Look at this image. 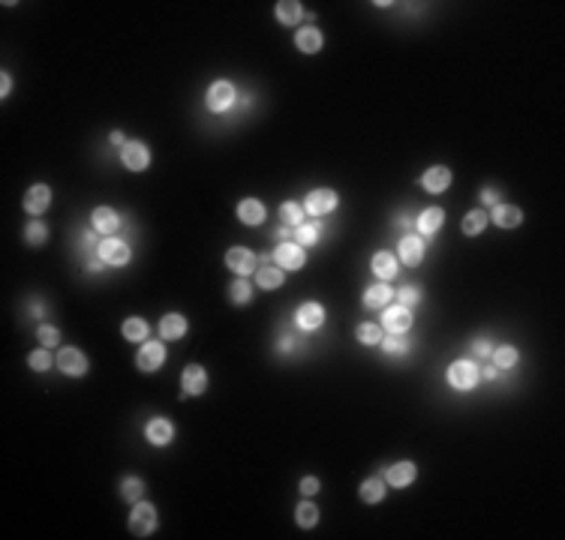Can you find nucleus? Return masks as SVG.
Listing matches in <instances>:
<instances>
[{
  "label": "nucleus",
  "instance_id": "nucleus-14",
  "mask_svg": "<svg viewBox=\"0 0 565 540\" xmlns=\"http://www.w3.org/2000/svg\"><path fill=\"white\" fill-rule=\"evenodd\" d=\"M48 204H52V189H48L45 184L30 186V189H28V195H24V210L33 213V216L45 213V210H48Z\"/></svg>",
  "mask_w": 565,
  "mask_h": 540
},
{
  "label": "nucleus",
  "instance_id": "nucleus-39",
  "mask_svg": "<svg viewBox=\"0 0 565 540\" xmlns=\"http://www.w3.org/2000/svg\"><path fill=\"white\" fill-rule=\"evenodd\" d=\"M28 363H30L33 372H45L48 367H52V354H48L45 348H39V352H33V354L28 357Z\"/></svg>",
  "mask_w": 565,
  "mask_h": 540
},
{
  "label": "nucleus",
  "instance_id": "nucleus-4",
  "mask_svg": "<svg viewBox=\"0 0 565 540\" xmlns=\"http://www.w3.org/2000/svg\"><path fill=\"white\" fill-rule=\"evenodd\" d=\"M226 264H229V270L238 273V277H250V273H256V268H259V259H256V252H250V249L235 246L226 252Z\"/></svg>",
  "mask_w": 565,
  "mask_h": 540
},
{
  "label": "nucleus",
  "instance_id": "nucleus-47",
  "mask_svg": "<svg viewBox=\"0 0 565 540\" xmlns=\"http://www.w3.org/2000/svg\"><path fill=\"white\" fill-rule=\"evenodd\" d=\"M112 144H127V141H123V136H121V132H112Z\"/></svg>",
  "mask_w": 565,
  "mask_h": 540
},
{
  "label": "nucleus",
  "instance_id": "nucleus-3",
  "mask_svg": "<svg viewBox=\"0 0 565 540\" xmlns=\"http://www.w3.org/2000/svg\"><path fill=\"white\" fill-rule=\"evenodd\" d=\"M235 87L229 85V81H217V85H211L207 87V96H205V102H207V108L211 111H229L232 105H235Z\"/></svg>",
  "mask_w": 565,
  "mask_h": 540
},
{
  "label": "nucleus",
  "instance_id": "nucleus-2",
  "mask_svg": "<svg viewBox=\"0 0 565 540\" xmlns=\"http://www.w3.org/2000/svg\"><path fill=\"white\" fill-rule=\"evenodd\" d=\"M478 367L472 360H457L451 363V369H448V385H451L454 390H472L478 385Z\"/></svg>",
  "mask_w": 565,
  "mask_h": 540
},
{
  "label": "nucleus",
  "instance_id": "nucleus-21",
  "mask_svg": "<svg viewBox=\"0 0 565 540\" xmlns=\"http://www.w3.org/2000/svg\"><path fill=\"white\" fill-rule=\"evenodd\" d=\"M118 226H121V219H118V213H114L112 207H96L94 210V228L99 231V235L112 237L114 231H118Z\"/></svg>",
  "mask_w": 565,
  "mask_h": 540
},
{
  "label": "nucleus",
  "instance_id": "nucleus-43",
  "mask_svg": "<svg viewBox=\"0 0 565 540\" xmlns=\"http://www.w3.org/2000/svg\"><path fill=\"white\" fill-rule=\"evenodd\" d=\"M418 301H421V292H418L415 285H406L403 292H400V303H403V306H415Z\"/></svg>",
  "mask_w": 565,
  "mask_h": 540
},
{
  "label": "nucleus",
  "instance_id": "nucleus-30",
  "mask_svg": "<svg viewBox=\"0 0 565 540\" xmlns=\"http://www.w3.org/2000/svg\"><path fill=\"white\" fill-rule=\"evenodd\" d=\"M487 219H490V216L484 210H469L466 216H463V235H469V237L481 235L484 226H487Z\"/></svg>",
  "mask_w": 565,
  "mask_h": 540
},
{
  "label": "nucleus",
  "instance_id": "nucleus-34",
  "mask_svg": "<svg viewBox=\"0 0 565 540\" xmlns=\"http://www.w3.org/2000/svg\"><path fill=\"white\" fill-rule=\"evenodd\" d=\"M256 277H259V288H280L282 285V270L280 268H262L256 270Z\"/></svg>",
  "mask_w": 565,
  "mask_h": 540
},
{
  "label": "nucleus",
  "instance_id": "nucleus-23",
  "mask_svg": "<svg viewBox=\"0 0 565 540\" xmlns=\"http://www.w3.org/2000/svg\"><path fill=\"white\" fill-rule=\"evenodd\" d=\"M442 219H445V210L442 207H427L421 216H418V235H433V231H439V226H442Z\"/></svg>",
  "mask_w": 565,
  "mask_h": 540
},
{
  "label": "nucleus",
  "instance_id": "nucleus-24",
  "mask_svg": "<svg viewBox=\"0 0 565 540\" xmlns=\"http://www.w3.org/2000/svg\"><path fill=\"white\" fill-rule=\"evenodd\" d=\"M160 334H163V339H181L187 334V318L184 315H178V312H169L160 321Z\"/></svg>",
  "mask_w": 565,
  "mask_h": 540
},
{
  "label": "nucleus",
  "instance_id": "nucleus-32",
  "mask_svg": "<svg viewBox=\"0 0 565 540\" xmlns=\"http://www.w3.org/2000/svg\"><path fill=\"white\" fill-rule=\"evenodd\" d=\"M517 357L520 354H517V348H514V345H500L493 352V363L500 369H511V367H517Z\"/></svg>",
  "mask_w": 565,
  "mask_h": 540
},
{
  "label": "nucleus",
  "instance_id": "nucleus-11",
  "mask_svg": "<svg viewBox=\"0 0 565 540\" xmlns=\"http://www.w3.org/2000/svg\"><path fill=\"white\" fill-rule=\"evenodd\" d=\"M99 259H103L105 264L121 268V264L130 261V246L123 244V240H118V237H105L103 244H99Z\"/></svg>",
  "mask_w": 565,
  "mask_h": 540
},
{
  "label": "nucleus",
  "instance_id": "nucleus-37",
  "mask_svg": "<svg viewBox=\"0 0 565 540\" xmlns=\"http://www.w3.org/2000/svg\"><path fill=\"white\" fill-rule=\"evenodd\" d=\"M141 489H145V484H141L138 477H123L121 495L127 498V501H132V504H136V501H138V495H141Z\"/></svg>",
  "mask_w": 565,
  "mask_h": 540
},
{
  "label": "nucleus",
  "instance_id": "nucleus-12",
  "mask_svg": "<svg viewBox=\"0 0 565 540\" xmlns=\"http://www.w3.org/2000/svg\"><path fill=\"white\" fill-rule=\"evenodd\" d=\"M181 387H184V390H181V396H184V400H187V396L205 393V387H207V372H205L202 367H196V363H193V367H187L184 376H181Z\"/></svg>",
  "mask_w": 565,
  "mask_h": 540
},
{
  "label": "nucleus",
  "instance_id": "nucleus-28",
  "mask_svg": "<svg viewBox=\"0 0 565 540\" xmlns=\"http://www.w3.org/2000/svg\"><path fill=\"white\" fill-rule=\"evenodd\" d=\"M301 3H295V0H280L277 3V21L280 24H298L301 21Z\"/></svg>",
  "mask_w": 565,
  "mask_h": 540
},
{
  "label": "nucleus",
  "instance_id": "nucleus-5",
  "mask_svg": "<svg viewBox=\"0 0 565 540\" xmlns=\"http://www.w3.org/2000/svg\"><path fill=\"white\" fill-rule=\"evenodd\" d=\"M274 261H277L280 270H301L307 255L298 244H280L277 249H274Z\"/></svg>",
  "mask_w": 565,
  "mask_h": 540
},
{
  "label": "nucleus",
  "instance_id": "nucleus-22",
  "mask_svg": "<svg viewBox=\"0 0 565 540\" xmlns=\"http://www.w3.org/2000/svg\"><path fill=\"white\" fill-rule=\"evenodd\" d=\"M391 297H394L391 285H388V282H376V285H370L367 292H364V306H367V310H379V306H388Z\"/></svg>",
  "mask_w": 565,
  "mask_h": 540
},
{
  "label": "nucleus",
  "instance_id": "nucleus-38",
  "mask_svg": "<svg viewBox=\"0 0 565 540\" xmlns=\"http://www.w3.org/2000/svg\"><path fill=\"white\" fill-rule=\"evenodd\" d=\"M45 237H48V231H45L43 222H30L28 231H24V240H28L30 246H43V244H45Z\"/></svg>",
  "mask_w": 565,
  "mask_h": 540
},
{
  "label": "nucleus",
  "instance_id": "nucleus-15",
  "mask_svg": "<svg viewBox=\"0 0 565 540\" xmlns=\"http://www.w3.org/2000/svg\"><path fill=\"white\" fill-rule=\"evenodd\" d=\"M322 321H325V310H322V303H301L295 312V324L301 330H316L322 327Z\"/></svg>",
  "mask_w": 565,
  "mask_h": 540
},
{
  "label": "nucleus",
  "instance_id": "nucleus-36",
  "mask_svg": "<svg viewBox=\"0 0 565 540\" xmlns=\"http://www.w3.org/2000/svg\"><path fill=\"white\" fill-rule=\"evenodd\" d=\"M358 343L361 345H379L382 343L379 324H361V327H358Z\"/></svg>",
  "mask_w": 565,
  "mask_h": 540
},
{
  "label": "nucleus",
  "instance_id": "nucleus-35",
  "mask_svg": "<svg viewBox=\"0 0 565 540\" xmlns=\"http://www.w3.org/2000/svg\"><path fill=\"white\" fill-rule=\"evenodd\" d=\"M280 219L286 222V226H301L304 222V207L301 204H295V202H289V204H282L280 207Z\"/></svg>",
  "mask_w": 565,
  "mask_h": 540
},
{
  "label": "nucleus",
  "instance_id": "nucleus-1",
  "mask_svg": "<svg viewBox=\"0 0 565 540\" xmlns=\"http://www.w3.org/2000/svg\"><path fill=\"white\" fill-rule=\"evenodd\" d=\"M154 528H156V510H154V504L136 501V508H132V513H130V531H132L136 537H147Z\"/></svg>",
  "mask_w": 565,
  "mask_h": 540
},
{
  "label": "nucleus",
  "instance_id": "nucleus-44",
  "mask_svg": "<svg viewBox=\"0 0 565 540\" xmlns=\"http://www.w3.org/2000/svg\"><path fill=\"white\" fill-rule=\"evenodd\" d=\"M298 489H301V495H316V493H319V480H316V477H304Z\"/></svg>",
  "mask_w": 565,
  "mask_h": 540
},
{
  "label": "nucleus",
  "instance_id": "nucleus-8",
  "mask_svg": "<svg viewBox=\"0 0 565 540\" xmlns=\"http://www.w3.org/2000/svg\"><path fill=\"white\" fill-rule=\"evenodd\" d=\"M382 327L388 330V334H406V330L412 327V312H409V306H388L385 310V318H382Z\"/></svg>",
  "mask_w": 565,
  "mask_h": 540
},
{
  "label": "nucleus",
  "instance_id": "nucleus-45",
  "mask_svg": "<svg viewBox=\"0 0 565 540\" xmlns=\"http://www.w3.org/2000/svg\"><path fill=\"white\" fill-rule=\"evenodd\" d=\"M3 81H0V96H10V90H12V78H10V72H3L0 76Z\"/></svg>",
  "mask_w": 565,
  "mask_h": 540
},
{
  "label": "nucleus",
  "instance_id": "nucleus-13",
  "mask_svg": "<svg viewBox=\"0 0 565 540\" xmlns=\"http://www.w3.org/2000/svg\"><path fill=\"white\" fill-rule=\"evenodd\" d=\"M397 255H400V261L406 264V268H415V264H421V259H424V240H421L418 235L403 237L400 244H397Z\"/></svg>",
  "mask_w": 565,
  "mask_h": 540
},
{
  "label": "nucleus",
  "instance_id": "nucleus-7",
  "mask_svg": "<svg viewBox=\"0 0 565 540\" xmlns=\"http://www.w3.org/2000/svg\"><path fill=\"white\" fill-rule=\"evenodd\" d=\"M165 363V348L163 343H145L136 354V367L141 372H156Z\"/></svg>",
  "mask_w": 565,
  "mask_h": 540
},
{
  "label": "nucleus",
  "instance_id": "nucleus-6",
  "mask_svg": "<svg viewBox=\"0 0 565 540\" xmlns=\"http://www.w3.org/2000/svg\"><path fill=\"white\" fill-rule=\"evenodd\" d=\"M57 367H61L63 376L81 378L88 372V357L81 354L79 348H61V354H57Z\"/></svg>",
  "mask_w": 565,
  "mask_h": 540
},
{
  "label": "nucleus",
  "instance_id": "nucleus-10",
  "mask_svg": "<svg viewBox=\"0 0 565 540\" xmlns=\"http://www.w3.org/2000/svg\"><path fill=\"white\" fill-rule=\"evenodd\" d=\"M121 160L130 171H145L147 162H151V153H147V147L141 144V141H127V144L121 147Z\"/></svg>",
  "mask_w": 565,
  "mask_h": 540
},
{
  "label": "nucleus",
  "instance_id": "nucleus-46",
  "mask_svg": "<svg viewBox=\"0 0 565 540\" xmlns=\"http://www.w3.org/2000/svg\"><path fill=\"white\" fill-rule=\"evenodd\" d=\"M475 354H478V357H487V354H493V348H490L484 339H481V343H475Z\"/></svg>",
  "mask_w": 565,
  "mask_h": 540
},
{
  "label": "nucleus",
  "instance_id": "nucleus-17",
  "mask_svg": "<svg viewBox=\"0 0 565 540\" xmlns=\"http://www.w3.org/2000/svg\"><path fill=\"white\" fill-rule=\"evenodd\" d=\"M172 435H174V426L165 418H154V420H147V426H145V438L151 442L154 447H165L172 442Z\"/></svg>",
  "mask_w": 565,
  "mask_h": 540
},
{
  "label": "nucleus",
  "instance_id": "nucleus-31",
  "mask_svg": "<svg viewBox=\"0 0 565 540\" xmlns=\"http://www.w3.org/2000/svg\"><path fill=\"white\" fill-rule=\"evenodd\" d=\"M295 519H298V526L301 528H313L316 522H319V508L310 501H301L298 504V510H295Z\"/></svg>",
  "mask_w": 565,
  "mask_h": 540
},
{
  "label": "nucleus",
  "instance_id": "nucleus-26",
  "mask_svg": "<svg viewBox=\"0 0 565 540\" xmlns=\"http://www.w3.org/2000/svg\"><path fill=\"white\" fill-rule=\"evenodd\" d=\"M373 273L379 277V282L394 279V273H397V259H394L391 252H376V255H373Z\"/></svg>",
  "mask_w": 565,
  "mask_h": 540
},
{
  "label": "nucleus",
  "instance_id": "nucleus-33",
  "mask_svg": "<svg viewBox=\"0 0 565 540\" xmlns=\"http://www.w3.org/2000/svg\"><path fill=\"white\" fill-rule=\"evenodd\" d=\"M250 297H253V285H250V282H247V279L232 282V288H229V301L232 303L244 306V303H250Z\"/></svg>",
  "mask_w": 565,
  "mask_h": 540
},
{
  "label": "nucleus",
  "instance_id": "nucleus-20",
  "mask_svg": "<svg viewBox=\"0 0 565 540\" xmlns=\"http://www.w3.org/2000/svg\"><path fill=\"white\" fill-rule=\"evenodd\" d=\"M493 222L500 228H517L523 222V210L514 204H496L493 207Z\"/></svg>",
  "mask_w": 565,
  "mask_h": 540
},
{
  "label": "nucleus",
  "instance_id": "nucleus-41",
  "mask_svg": "<svg viewBox=\"0 0 565 540\" xmlns=\"http://www.w3.org/2000/svg\"><path fill=\"white\" fill-rule=\"evenodd\" d=\"M295 237H298V246H313L319 235H316V228H313V226H298Z\"/></svg>",
  "mask_w": 565,
  "mask_h": 540
},
{
  "label": "nucleus",
  "instance_id": "nucleus-19",
  "mask_svg": "<svg viewBox=\"0 0 565 540\" xmlns=\"http://www.w3.org/2000/svg\"><path fill=\"white\" fill-rule=\"evenodd\" d=\"M415 475H418V471H415V462H406V460H403V462H394L391 468H388L385 480H388L391 486L403 489V486H409V484H412Z\"/></svg>",
  "mask_w": 565,
  "mask_h": 540
},
{
  "label": "nucleus",
  "instance_id": "nucleus-29",
  "mask_svg": "<svg viewBox=\"0 0 565 540\" xmlns=\"http://www.w3.org/2000/svg\"><path fill=\"white\" fill-rule=\"evenodd\" d=\"M121 334H123V339H130V343H145L147 339V321L127 318L123 321V327H121Z\"/></svg>",
  "mask_w": 565,
  "mask_h": 540
},
{
  "label": "nucleus",
  "instance_id": "nucleus-16",
  "mask_svg": "<svg viewBox=\"0 0 565 540\" xmlns=\"http://www.w3.org/2000/svg\"><path fill=\"white\" fill-rule=\"evenodd\" d=\"M421 186L427 189V193H445L448 186H451V169H445V165H436V169H427L421 177Z\"/></svg>",
  "mask_w": 565,
  "mask_h": 540
},
{
  "label": "nucleus",
  "instance_id": "nucleus-9",
  "mask_svg": "<svg viewBox=\"0 0 565 540\" xmlns=\"http://www.w3.org/2000/svg\"><path fill=\"white\" fill-rule=\"evenodd\" d=\"M337 207V193L334 189H313L304 202V210L313 213V216H325Z\"/></svg>",
  "mask_w": 565,
  "mask_h": 540
},
{
  "label": "nucleus",
  "instance_id": "nucleus-40",
  "mask_svg": "<svg viewBox=\"0 0 565 540\" xmlns=\"http://www.w3.org/2000/svg\"><path fill=\"white\" fill-rule=\"evenodd\" d=\"M37 336H39V343H43V348H54L61 343V334H57L54 327H48V324H43V327L37 330Z\"/></svg>",
  "mask_w": 565,
  "mask_h": 540
},
{
  "label": "nucleus",
  "instance_id": "nucleus-18",
  "mask_svg": "<svg viewBox=\"0 0 565 540\" xmlns=\"http://www.w3.org/2000/svg\"><path fill=\"white\" fill-rule=\"evenodd\" d=\"M238 219L244 222V226H262L265 222V204L259 202V198H244V202L238 204Z\"/></svg>",
  "mask_w": 565,
  "mask_h": 540
},
{
  "label": "nucleus",
  "instance_id": "nucleus-27",
  "mask_svg": "<svg viewBox=\"0 0 565 540\" xmlns=\"http://www.w3.org/2000/svg\"><path fill=\"white\" fill-rule=\"evenodd\" d=\"M382 498H385V480L382 477H367L361 484V501L367 504H379Z\"/></svg>",
  "mask_w": 565,
  "mask_h": 540
},
{
  "label": "nucleus",
  "instance_id": "nucleus-48",
  "mask_svg": "<svg viewBox=\"0 0 565 540\" xmlns=\"http://www.w3.org/2000/svg\"><path fill=\"white\" fill-rule=\"evenodd\" d=\"M484 202H487V204H496V195H493V189H484Z\"/></svg>",
  "mask_w": 565,
  "mask_h": 540
},
{
  "label": "nucleus",
  "instance_id": "nucleus-25",
  "mask_svg": "<svg viewBox=\"0 0 565 540\" xmlns=\"http://www.w3.org/2000/svg\"><path fill=\"white\" fill-rule=\"evenodd\" d=\"M295 45L301 48L304 54H316L322 48V33L316 28H301L295 33Z\"/></svg>",
  "mask_w": 565,
  "mask_h": 540
},
{
  "label": "nucleus",
  "instance_id": "nucleus-42",
  "mask_svg": "<svg viewBox=\"0 0 565 540\" xmlns=\"http://www.w3.org/2000/svg\"><path fill=\"white\" fill-rule=\"evenodd\" d=\"M382 348H385V352L388 354H400V352H406V343H403V339L400 336H397V334H391V336H388V339H382V343H379Z\"/></svg>",
  "mask_w": 565,
  "mask_h": 540
}]
</instances>
